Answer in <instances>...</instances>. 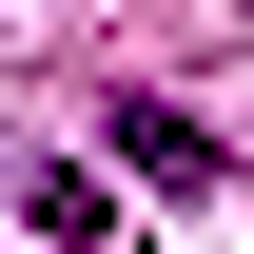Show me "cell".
I'll return each mask as SVG.
<instances>
[{"label": "cell", "instance_id": "1", "mask_svg": "<svg viewBox=\"0 0 254 254\" xmlns=\"http://www.w3.org/2000/svg\"><path fill=\"white\" fill-rule=\"evenodd\" d=\"M118 157H137V176H157V195H215V137H195V118H176V98H118Z\"/></svg>", "mask_w": 254, "mask_h": 254}]
</instances>
